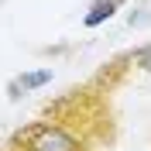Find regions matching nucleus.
Wrapping results in <instances>:
<instances>
[{
	"label": "nucleus",
	"mask_w": 151,
	"mask_h": 151,
	"mask_svg": "<svg viewBox=\"0 0 151 151\" xmlns=\"http://www.w3.org/2000/svg\"><path fill=\"white\" fill-rule=\"evenodd\" d=\"M7 151H93L86 137L72 134L55 120L24 124L7 137Z\"/></svg>",
	"instance_id": "f257e3e1"
},
{
	"label": "nucleus",
	"mask_w": 151,
	"mask_h": 151,
	"mask_svg": "<svg viewBox=\"0 0 151 151\" xmlns=\"http://www.w3.org/2000/svg\"><path fill=\"white\" fill-rule=\"evenodd\" d=\"M52 83V69H35V72H21L17 79H10L7 93L10 96H21V93H31V89H41V86Z\"/></svg>",
	"instance_id": "f03ea898"
},
{
	"label": "nucleus",
	"mask_w": 151,
	"mask_h": 151,
	"mask_svg": "<svg viewBox=\"0 0 151 151\" xmlns=\"http://www.w3.org/2000/svg\"><path fill=\"white\" fill-rule=\"evenodd\" d=\"M124 4H127V0H93L89 10H86V17H83V24L86 28H100V24H106Z\"/></svg>",
	"instance_id": "7ed1b4c3"
},
{
	"label": "nucleus",
	"mask_w": 151,
	"mask_h": 151,
	"mask_svg": "<svg viewBox=\"0 0 151 151\" xmlns=\"http://www.w3.org/2000/svg\"><path fill=\"white\" fill-rule=\"evenodd\" d=\"M131 65H137L141 72H148V76H151V45L134 48V52H131Z\"/></svg>",
	"instance_id": "20e7f679"
},
{
	"label": "nucleus",
	"mask_w": 151,
	"mask_h": 151,
	"mask_svg": "<svg viewBox=\"0 0 151 151\" xmlns=\"http://www.w3.org/2000/svg\"><path fill=\"white\" fill-rule=\"evenodd\" d=\"M4 151H7V148H4Z\"/></svg>",
	"instance_id": "39448f33"
}]
</instances>
